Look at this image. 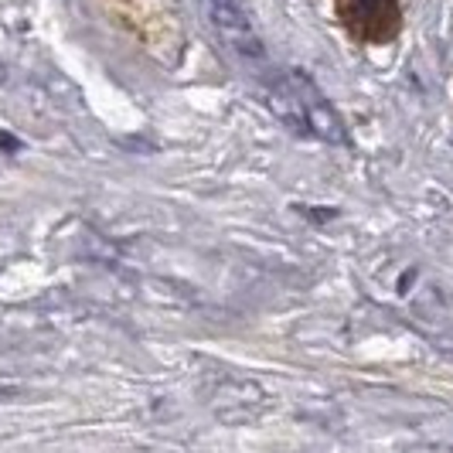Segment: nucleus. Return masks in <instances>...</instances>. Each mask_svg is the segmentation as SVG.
Returning a JSON list of instances; mask_svg holds the SVG:
<instances>
[{"label":"nucleus","mask_w":453,"mask_h":453,"mask_svg":"<svg viewBox=\"0 0 453 453\" xmlns=\"http://www.w3.org/2000/svg\"><path fill=\"white\" fill-rule=\"evenodd\" d=\"M204 4H208V18L215 24L222 45H226L242 65H250V68L266 65V45H263V38L256 35V27H252L250 14L242 11V4H239V0H204Z\"/></svg>","instance_id":"f257e3e1"},{"label":"nucleus","mask_w":453,"mask_h":453,"mask_svg":"<svg viewBox=\"0 0 453 453\" xmlns=\"http://www.w3.org/2000/svg\"><path fill=\"white\" fill-rule=\"evenodd\" d=\"M296 96H300V103H303V116H307V134H318L320 140H327V143H344L348 134H344V123H341V116L320 99L318 92L311 89L303 79H300V86H296Z\"/></svg>","instance_id":"f03ea898"},{"label":"nucleus","mask_w":453,"mask_h":453,"mask_svg":"<svg viewBox=\"0 0 453 453\" xmlns=\"http://www.w3.org/2000/svg\"><path fill=\"white\" fill-rule=\"evenodd\" d=\"M263 99H266V110H270L287 130H294V134H307V116H303V103H300V96H296L290 86H270V89L263 92Z\"/></svg>","instance_id":"7ed1b4c3"}]
</instances>
